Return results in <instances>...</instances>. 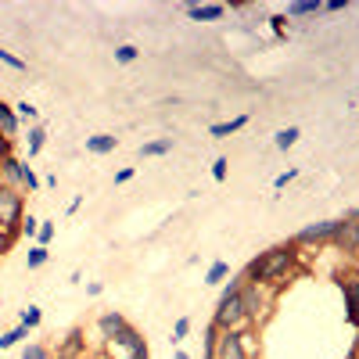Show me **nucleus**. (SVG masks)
Listing matches in <instances>:
<instances>
[{
  "mask_svg": "<svg viewBox=\"0 0 359 359\" xmlns=\"http://www.w3.org/2000/svg\"><path fill=\"white\" fill-rule=\"evenodd\" d=\"M47 259H50V252L43 245H33V248H29V255H25V266L29 269H40V266H47Z\"/></svg>",
  "mask_w": 359,
  "mask_h": 359,
  "instance_id": "412c9836",
  "label": "nucleus"
},
{
  "mask_svg": "<svg viewBox=\"0 0 359 359\" xmlns=\"http://www.w3.org/2000/svg\"><path fill=\"white\" fill-rule=\"evenodd\" d=\"M101 291H104V284H97V280H94V284H86V294H90V298H97Z\"/></svg>",
  "mask_w": 359,
  "mask_h": 359,
  "instance_id": "4c0bfd02",
  "label": "nucleus"
},
{
  "mask_svg": "<svg viewBox=\"0 0 359 359\" xmlns=\"http://www.w3.org/2000/svg\"><path fill=\"white\" fill-rule=\"evenodd\" d=\"M226 15L223 4H187V18L191 22H219Z\"/></svg>",
  "mask_w": 359,
  "mask_h": 359,
  "instance_id": "9d476101",
  "label": "nucleus"
},
{
  "mask_svg": "<svg viewBox=\"0 0 359 359\" xmlns=\"http://www.w3.org/2000/svg\"><path fill=\"white\" fill-rule=\"evenodd\" d=\"M294 176H298V169H287V172H280V176L273 180V187H277V191H284V187L291 184V180H294Z\"/></svg>",
  "mask_w": 359,
  "mask_h": 359,
  "instance_id": "72a5a7b5",
  "label": "nucleus"
},
{
  "mask_svg": "<svg viewBox=\"0 0 359 359\" xmlns=\"http://www.w3.org/2000/svg\"><path fill=\"white\" fill-rule=\"evenodd\" d=\"M226 277H230V266L223 259H216L212 266H208V273H205V284H223Z\"/></svg>",
  "mask_w": 359,
  "mask_h": 359,
  "instance_id": "6ab92c4d",
  "label": "nucleus"
},
{
  "mask_svg": "<svg viewBox=\"0 0 359 359\" xmlns=\"http://www.w3.org/2000/svg\"><path fill=\"white\" fill-rule=\"evenodd\" d=\"M245 126H248V115H237V118H230V123H216L208 133L223 140V137H230V133H237V130H245Z\"/></svg>",
  "mask_w": 359,
  "mask_h": 359,
  "instance_id": "2eb2a0df",
  "label": "nucleus"
},
{
  "mask_svg": "<svg viewBox=\"0 0 359 359\" xmlns=\"http://www.w3.org/2000/svg\"><path fill=\"white\" fill-rule=\"evenodd\" d=\"M40 320H43V313H40L36 306H29V309L22 313V320H18V323H22V327H29V331H33V327H40Z\"/></svg>",
  "mask_w": 359,
  "mask_h": 359,
  "instance_id": "a878e982",
  "label": "nucleus"
},
{
  "mask_svg": "<svg viewBox=\"0 0 359 359\" xmlns=\"http://www.w3.org/2000/svg\"><path fill=\"white\" fill-rule=\"evenodd\" d=\"M341 219H323V223H309L306 230L294 233V245H331L338 233Z\"/></svg>",
  "mask_w": 359,
  "mask_h": 359,
  "instance_id": "39448f33",
  "label": "nucleus"
},
{
  "mask_svg": "<svg viewBox=\"0 0 359 359\" xmlns=\"http://www.w3.org/2000/svg\"><path fill=\"white\" fill-rule=\"evenodd\" d=\"M137 57H140V50H137L133 43H123V47H115V62H118V65H133Z\"/></svg>",
  "mask_w": 359,
  "mask_h": 359,
  "instance_id": "b1692460",
  "label": "nucleus"
},
{
  "mask_svg": "<svg viewBox=\"0 0 359 359\" xmlns=\"http://www.w3.org/2000/svg\"><path fill=\"white\" fill-rule=\"evenodd\" d=\"M320 11H323V0H294V4H287L291 18H306V15H320Z\"/></svg>",
  "mask_w": 359,
  "mask_h": 359,
  "instance_id": "4468645a",
  "label": "nucleus"
},
{
  "mask_svg": "<svg viewBox=\"0 0 359 359\" xmlns=\"http://www.w3.org/2000/svg\"><path fill=\"white\" fill-rule=\"evenodd\" d=\"M245 273H230V280H223V291H219V302H216V313H212V327L219 331H245L248 320H245V309H241V287H245Z\"/></svg>",
  "mask_w": 359,
  "mask_h": 359,
  "instance_id": "f03ea898",
  "label": "nucleus"
},
{
  "mask_svg": "<svg viewBox=\"0 0 359 359\" xmlns=\"http://www.w3.org/2000/svg\"><path fill=\"white\" fill-rule=\"evenodd\" d=\"M331 245L341 248V252H359V219H341Z\"/></svg>",
  "mask_w": 359,
  "mask_h": 359,
  "instance_id": "0eeeda50",
  "label": "nucleus"
},
{
  "mask_svg": "<svg viewBox=\"0 0 359 359\" xmlns=\"http://www.w3.org/2000/svg\"><path fill=\"white\" fill-rule=\"evenodd\" d=\"M8 155H11V140H8L4 133H0V162H4Z\"/></svg>",
  "mask_w": 359,
  "mask_h": 359,
  "instance_id": "c9c22d12",
  "label": "nucleus"
},
{
  "mask_svg": "<svg viewBox=\"0 0 359 359\" xmlns=\"http://www.w3.org/2000/svg\"><path fill=\"white\" fill-rule=\"evenodd\" d=\"M22 359H50V355H47L43 345H25V348H22Z\"/></svg>",
  "mask_w": 359,
  "mask_h": 359,
  "instance_id": "c756f323",
  "label": "nucleus"
},
{
  "mask_svg": "<svg viewBox=\"0 0 359 359\" xmlns=\"http://www.w3.org/2000/svg\"><path fill=\"white\" fill-rule=\"evenodd\" d=\"M22 184H25L29 191H40V176L33 172V165H29V162H22Z\"/></svg>",
  "mask_w": 359,
  "mask_h": 359,
  "instance_id": "bb28decb",
  "label": "nucleus"
},
{
  "mask_svg": "<svg viewBox=\"0 0 359 359\" xmlns=\"http://www.w3.org/2000/svg\"><path fill=\"white\" fill-rule=\"evenodd\" d=\"M172 151V137H162V140H147L140 144V158H162Z\"/></svg>",
  "mask_w": 359,
  "mask_h": 359,
  "instance_id": "f8f14e48",
  "label": "nucleus"
},
{
  "mask_svg": "<svg viewBox=\"0 0 359 359\" xmlns=\"http://www.w3.org/2000/svg\"><path fill=\"white\" fill-rule=\"evenodd\" d=\"M115 147H118V137H111V133L86 137V151H90V155H111Z\"/></svg>",
  "mask_w": 359,
  "mask_h": 359,
  "instance_id": "9b49d317",
  "label": "nucleus"
},
{
  "mask_svg": "<svg viewBox=\"0 0 359 359\" xmlns=\"http://www.w3.org/2000/svg\"><path fill=\"white\" fill-rule=\"evenodd\" d=\"M25 144H29V158H36V155L43 151V144H47V130H43V126H29Z\"/></svg>",
  "mask_w": 359,
  "mask_h": 359,
  "instance_id": "dca6fc26",
  "label": "nucleus"
},
{
  "mask_svg": "<svg viewBox=\"0 0 359 359\" xmlns=\"http://www.w3.org/2000/svg\"><path fill=\"white\" fill-rule=\"evenodd\" d=\"M269 302H273V298L266 294V287H262V284H245V287H241V309H245L248 327H255V323L266 316Z\"/></svg>",
  "mask_w": 359,
  "mask_h": 359,
  "instance_id": "20e7f679",
  "label": "nucleus"
},
{
  "mask_svg": "<svg viewBox=\"0 0 359 359\" xmlns=\"http://www.w3.org/2000/svg\"><path fill=\"white\" fill-rule=\"evenodd\" d=\"M298 137H302V130H298V126H287V130H280V133L273 137V144L280 147V151H287V147L298 144Z\"/></svg>",
  "mask_w": 359,
  "mask_h": 359,
  "instance_id": "aec40b11",
  "label": "nucleus"
},
{
  "mask_svg": "<svg viewBox=\"0 0 359 359\" xmlns=\"http://www.w3.org/2000/svg\"><path fill=\"white\" fill-rule=\"evenodd\" d=\"M219 327H212V323H208L205 327V359H216V345H219Z\"/></svg>",
  "mask_w": 359,
  "mask_h": 359,
  "instance_id": "4be33fe9",
  "label": "nucleus"
},
{
  "mask_svg": "<svg viewBox=\"0 0 359 359\" xmlns=\"http://www.w3.org/2000/svg\"><path fill=\"white\" fill-rule=\"evenodd\" d=\"M126 327H130V323H126V316H123V313H115V309H111V313H104V316L97 320V331H101V338H104L108 345H111V341H118V334H123Z\"/></svg>",
  "mask_w": 359,
  "mask_h": 359,
  "instance_id": "6e6552de",
  "label": "nucleus"
},
{
  "mask_svg": "<svg viewBox=\"0 0 359 359\" xmlns=\"http://www.w3.org/2000/svg\"><path fill=\"white\" fill-rule=\"evenodd\" d=\"M176 359H191V355H187V352H176Z\"/></svg>",
  "mask_w": 359,
  "mask_h": 359,
  "instance_id": "58836bf2",
  "label": "nucleus"
},
{
  "mask_svg": "<svg viewBox=\"0 0 359 359\" xmlns=\"http://www.w3.org/2000/svg\"><path fill=\"white\" fill-rule=\"evenodd\" d=\"M187 334H191V320H187V316H180V320L172 323V345H180Z\"/></svg>",
  "mask_w": 359,
  "mask_h": 359,
  "instance_id": "393cba45",
  "label": "nucleus"
},
{
  "mask_svg": "<svg viewBox=\"0 0 359 359\" xmlns=\"http://www.w3.org/2000/svg\"><path fill=\"white\" fill-rule=\"evenodd\" d=\"M0 62H4V65H11V69H18V72L25 69V62H22V57H15V54H11V50H4V47H0Z\"/></svg>",
  "mask_w": 359,
  "mask_h": 359,
  "instance_id": "7c9ffc66",
  "label": "nucleus"
},
{
  "mask_svg": "<svg viewBox=\"0 0 359 359\" xmlns=\"http://www.w3.org/2000/svg\"><path fill=\"white\" fill-rule=\"evenodd\" d=\"M298 262V245L287 241V245H277V248H266L262 255H255L241 273L248 284H262V287H280L284 277L294 269Z\"/></svg>",
  "mask_w": 359,
  "mask_h": 359,
  "instance_id": "f257e3e1",
  "label": "nucleus"
},
{
  "mask_svg": "<svg viewBox=\"0 0 359 359\" xmlns=\"http://www.w3.org/2000/svg\"><path fill=\"white\" fill-rule=\"evenodd\" d=\"M216 359H252V355L245 352L241 331H223V334H219V345H216Z\"/></svg>",
  "mask_w": 359,
  "mask_h": 359,
  "instance_id": "423d86ee",
  "label": "nucleus"
},
{
  "mask_svg": "<svg viewBox=\"0 0 359 359\" xmlns=\"http://www.w3.org/2000/svg\"><path fill=\"white\" fill-rule=\"evenodd\" d=\"M22 216H25V198L18 194V187L0 184V230H8V241L18 233Z\"/></svg>",
  "mask_w": 359,
  "mask_h": 359,
  "instance_id": "7ed1b4c3",
  "label": "nucleus"
},
{
  "mask_svg": "<svg viewBox=\"0 0 359 359\" xmlns=\"http://www.w3.org/2000/svg\"><path fill=\"white\" fill-rule=\"evenodd\" d=\"M50 237H54V223H40V233H36V245H50Z\"/></svg>",
  "mask_w": 359,
  "mask_h": 359,
  "instance_id": "473e14b6",
  "label": "nucleus"
},
{
  "mask_svg": "<svg viewBox=\"0 0 359 359\" xmlns=\"http://www.w3.org/2000/svg\"><path fill=\"white\" fill-rule=\"evenodd\" d=\"M0 133H4L8 140L18 133V115H15V108L4 104V101H0Z\"/></svg>",
  "mask_w": 359,
  "mask_h": 359,
  "instance_id": "ddd939ff",
  "label": "nucleus"
},
{
  "mask_svg": "<svg viewBox=\"0 0 359 359\" xmlns=\"http://www.w3.org/2000/svg\"><path fill=\"white\" fill-rule=\"evenodd\" d=\"M57 359H62V355H57Z\"/></svg>",
  "mask_w": 359,
  "mask_h": 359,
  "instance_id": "ea45409f",
  "label": "nucleus"
},
{
  "mask_svg": "<svg viewBox=\"0 0 359 359\" xmlns=\"http://www.w3.org/2000/svg\"><path fill=\"white\" fill-rule=\"evenodd\" d=\"M15 115H18V123H22V118H36V108L29 104V101H18L15 104Z\"/></svg>",
  "mask_w": 359,
  "mask_h": 359,
  "instance_id": "2f4dec72",
  "label": "nucleus"
},
{
  "mask_svg": "<svg viewBox=\"0 0 359 359\" xmlns=\"http://www.w3.org/2000/svg\"><path fill=\"white\" fill-rule=\"evenodd\" d=\"M79 348H83V331H79V327H72L69 338H65V345H62V359H72Z\"/></svg>",
  "mask_w": 359,
  "mask_h": 359,
  "instance_id": "a211bd4d",
  "label": "nucleus"
},
{
  "mask_svg": "<svg viewBox=\"0 0 359 359\" xmlns=\"http://www.w3.org/2000/svg\"><path fill=\"white\" fill-rule=\"evenodd\" d=\"M18 233H22V237H36V233H40V219H36V216H22Z\"/></svg>",
  "mask_w": 359,
  "mask_h": 359,
  "instance_id": "cd10ccee",
  "label": "nucleus"
},
{
  "mask_svg": "<svg viewBox=\"0 0 359 359\" xmlns=\"http://www.w3.org/2000/svg\"><path fill=\"white\" fill-rule=\"evenodd\" d=\"M130 180H133V169H118L115 172V184H130Z\"/></svg>",
  "mask_w": 359,
  "mask_h": 359,
  "instance_id": "e433bc0d",
  "label": "nucleus"
},
{
  "mask_svg": "<svg viewBox=\"0 0 359 359\" xmlns=\"http://www.w3.org/2000/svg\"><path fill=\"white\" fill-rule=\"evenodd\" d=\"M226 172H230V162H226V158H216V162H212V180H216V184H223Z\"/></svg>",
  "mask_w": 359,
  "mask_h": 359,
  "instance_id": "c85d7f7f",
  "label": "nucleus"
},
{
  "mask_svg": "<svg viewBox=\"0 0 359 359\" xmlns=\"http://www.w3.org/2000/svg\"><path fill=\"white\" fill-rule=\"evenodd\" d=\"M341 284V294H345V316L352 327H359V280H338Z\"/></svg>",
  "mask_w": 359,
  "mask_h": 359,
  "instance_id": "1a4fd4ad",
  "label": "nucleus"
},
{
  "mask_svg": "<svg viewBox=\"0 0 359 359\" xmlns=\"http://www.w3.org/2000/svg\"><path fill=\"white\" fill-rule=\"evenodd\" d=\"M348 8V0H327L323 4V11H345Z\"/></svg>",
  "mask_w": 359,
  "mask_h": 359,
  "instance_id": "f704fd0d",
  "label": "nucleus"
},
{
  "mask_svg": "<svg viewBox=\"0 0 359 359\" xmlns=\"http://www.w3.org/2000/svg\"><path fill=\"white\" fill-rule=\"evenodd\" d=\"M22 338H29V327H15V331H8V334H0V348H15Z\"/></svg>",
  "mask_w": 359,
  "mask_h": 359,
  "instance_id": "5701e85b",
  "label": "nucleus"
},
{
  "mask_svg": "<svg viewBox=\"0 0 359 359\" xmlns=\"http://www.w3.org/2000/svg\"><path fill=\"white\" fill-rule=\"evenodd\" d=\"M0 172H4V180H8V187L22 184V162H18L15 155H8L4 162H0Z\"/></svg>",
  "mask_w": 359,
  "mask_h": 359,
  "instance_id": "f3484780",
  "label": "nucleus"
}]
</instances>
